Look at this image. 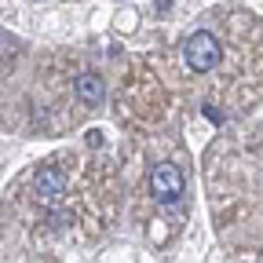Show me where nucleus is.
<instances>
[{
  "mask_svg": "<svg viewBox=\"0 0 263 263\" xmlns=\"http://www.w3.org/2000/svg\"><path fill=\"white\" fill-rule=\"evenodd\" d=\"M183 59H186V66L194 73H209V70L219 66V41L212 37L209 29H197V33H190V41L183 44Z\"/></svg>",
  "mask_w": 263,
  "mask_h": 263,
  "instance_id": "f257e3e1",
  "label": "nucleus"
},
{
  "mask_svg": "<svg viewBox=\"0 0 263 263\" xmlns=\"http://www.w3.org/2000/svg\"><path fill=\"white\" fill-rule=\"evenodd\" d=\"M183 190H186V179H183V172L176 168L172 161H161V164L150 168V194L157 197L161 205H176L183 197Z\"/></svg>",
  "mask_w": 263,
  "mask_h": 263,
  "instance_id": "f03ea898",
  "label": "nucleus"
},
{
  "mask_svg": "<svg viewBox=\"0 0 263 263\" xmlns=\"http://www.w3.org/2000/svg\"><path fill=\"white\" fill-rule=\"evenodd\" d=\"M33 190H37L41 201H59L66 190V172L62 168H41L37 179H33Z\"/></svg>",
  "mask_w": 263,
  "mask_h": 263,
  "instance_id": "7ed1b4c3",
  "label": "nucleus"
},
{
  "mask_svg": "<svg viewBox=\"0 0 263 263\" xmlns=\"http://www.w3.org/2000/svg\"><path fill=\"white\" fill-rule=\"evenodd\" d=\"M73 91H77V99H81V103H88V106H99V103H103V95H106L103 77H95V73L77 77V81H73Z\"/></svg>",
  "mask_w": 263,
  "mask_h": 263,
  "instance_id": "20e7f679",
  "label": "nucleus"
},
{
  "mask_svg": "<svg viewBox=\"0 0 263 263\" xmlns=\"http://www.w3.org/2000/svg\"><path fill=\"white\" fill-rule=\"evenodd\" d=\"M205 114H209V121H223V114H219L216 106H205Z\"/></svg>",
  "mask_w": 263,
  "mask_h": 263,
  "instance_id": "39448f33",
  "label": "nucleus"
}]
</instances>
